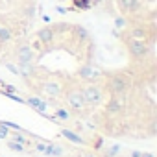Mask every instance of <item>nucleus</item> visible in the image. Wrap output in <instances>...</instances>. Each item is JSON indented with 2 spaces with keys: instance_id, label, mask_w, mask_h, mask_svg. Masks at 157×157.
I'll return each mask as SVG.
<instances>
[{
  "instance_id": "nucleus-12",
  "label": "nucleus",
  "mask_w": 157,
  "mask_h": 157,
  "mask_svg": "<svg viewBox=\"0 0 157 157\" xmlns=\"http://www.w3.org/2000/svg\"><path fill=\"white\" fill-rule=\"evenodd\" d=\"M24 104H28L30 107H33L35 111H39V113H43V115H44V111L48 109L46 102L41 100V98H37V96H28V98H24Z\"/></svg>"
},
{
  "instance_id": "nucleus-17",
  "label": "nucleus",
  "mask_w": 157,
  "mask_h": 157,
  "mask_svg": "<svg viewBox=\"0 0 157 157\" xmlns=\"http://www.w3.org/2000/svg\"><path fill=\"white\" fill-rule=\"evenodd\" d=\"M94 4H96V0H74V6L78 10H89Z\"/></svg>"
},
{
  "instance_id": "nucleus-21",
  "label": "nucleus",
  "mask_w": 157,
  "mask_h": 157,
  "mask_svg": "<svg viewBox=\"0 0 157 157\" xmlns=\"http://www.w3.org/2000/svg\"><path fill=\"white\" fill-rule=\"evenodd\" d=\"M117 26H118V28H124V26H126V21H124V19H117Z\"/></svg>"
},
{
  "instance_id": "nucleus-2",
  "label": "nucleus",
  "mask_w": 157,
  "mask_h": 157,
  "mask_svg": "<svg viewBox=\"0 0 157 157\" xmlns=\"http://www.w3.org/2000/svg\"><path fill=\"white\" fill-rule=\"evenodd\" d=\"M61 96L65 98V104L68 105V109L74 111V113H83L89 107L87 102H85V98H83L82 87H78V85H72L68 89H63V94Z\"/></svg>"
},
{
  "instance_id": "nucleus-24",
  "label": "nucleus",
  "mask_w": 157,
  "mask_h": 157,
  "mask_svg": "<svg viewBox=\"0 0 157 157\" xmlns=\"http://www.w3.org/2000/svg\"><path fill=\"white\" fill-rule=\"evenodd\" d=\"M104 157H107V155H104Z\"/></svg>"
},
{
  "instance_id": "nucleus-5",
  "label": "nucleus",
  "mask_w": 157,
  "mask_h": 157,
  "mask_svg": "<svg viewBox=\"0 0 157 157\" xmlns=\"http://www.w3.org/2000/svg\"><path fill=\"white\" fill-rule=\"evenodd\" d=\"M78 76H80V80L85 82V83H98V80L104 76V72H102L100 68H96L94 65L85 63L83 67H80V70H78Z\"/></svg>"
},
{
  "instance_id": "nucleus-3",
  "label": "nucleus",
  "mask_w": 157,
  "mask_h": 157,
  "mask_svg": "<svg viewBox=\"0 0 157 157\" xmlns=\"http://www.w3.org/2000/svg\"><path fill=\"white\" fill-rule=\"evenodd\" d=\"M82 93H83L87 105H91V107L104 105V102H105V89L102 83H83Z\"/></svg>"
},
{
  "instance_id": "nucleus-6",
  "label": "nucleus",
  "mask_w": 157,
  "mask_h": 157,
  "mask_svg": "<svg viewBox=\"0 0 157 157\" xmlns=\"http://www.w3.org/2000/svg\"><path fill=\"white\" fill-rule=\"evenodd\" d=\"M41 93L48 98H59L63 94V85L57 82V80H44L41 83Z\"/></svg>"
},
{
  "instance_id": "nucleus-18",
  "label": "nucleus",
  "mask_w": 157,
  "mask_h": 157,
  "mask_svg": "<svg viewBox=\"0 0 157 157\" xmlns=\"http://www.w3.org/2000/svg\"><path fill=\"white\" fill-rule=\"evenodd\" d=\"M6 144H8V148H10V150H13V151H17V153H24V151H26V146H22V144L15 142V140H11V139H10Z\"/></svg>"
},
{
  "instance_id": "nucleus-10",
  "label": "nucleus",
  "mask_w": 157,
  "mask_h": 157,
  "mask_svg": "<svg viewBox=\"0 0 157 157\" xmlns=\"http://www.w3.org/2000/svg\"><path fill=\"white\" fill-rule=\"evenodd\" d=\"M105 105V113L109 117H117L124 111V98H118V96H109L107 102H104Z\"/></svg>"
},
{
  "instance_id": "nucleus-23",
  "label": "nucleus",
  "mask_w": 157,
  "mask_h": 157,
  "mask_svg": "<svg viewBox=\"0 0 157 157\" xmlns=\"http://www.w3.org/2000/svg\"><path fill=\"white\" fill-rule=\"evenodd\" d=\"M140 157H153L151 153H140Z\"/></svg>"
},
{
  "instance_id": "nucleus-1",
  "label": "nucleus",
  "mask_w": 157,
  "mask_h": 157,
  "mask_svg": "<svg viewBox=\"0 0 157 157\" xmlns=\"http://www.w3.org/2000/svg\"><path fill=\"white\" fill-rule=\"evenodd\" d=\"M104 89L111 94V96H118V98H126L128 93L131 91V78L124 72H113L105 76V83Z\"/></svg>"
},
{
  "instance_id": "nucleus-4",
  "label": "nucleus",
  "mask_w": 157,
  "mask_h": 157,
  "mask_svg": "<svg viewBox=\"0 0 157 157\" xmlns=\"http://www.w3.org/2000/svg\"><path fill=\"white\" fill-rule=\"evenodd\" d=\"M124 43H126V48H128L129 56H131L135 61H142V59L150 54V44H148L146 41H135V39L126 37Z\"/></svg>"
},
{
  "instance_id": "nucleus-15",
  "label": "nucleus",
  "mask_w": 157,
  "mask_h": 157,
  "mask_svg": "<svg viewBox=\"0 0 157 157\" xmlns=\"http://www.w3.org/2000/svg\"><path fill=\"white\" fill-rule=\"evenodd\" d=\"M10 137H11V140H15V142H19V144H22V146H30L32 142L21 133V131H17V133H10Z\"/></svg>"
},
{
  "instance_id": "nucleus-19",
  "label": "nucleus",
  "mask_w": 157,
  "mask_h": 157,
  "mask_svg": "<svg viewBox=\"0 0 157 157\" xmlns=\"http://www.w3.org/2000/svg\"><path fill=\"white\" fill-rule=\"evenodd\" d=\"M56 118H57V120H68V118H70V111H67V109H63V107H57V109H56Z\"/></svg>"
},
{
  "instance_id": "nucleus-11",
  "label": "nucleus",
  "mask_w": 157,
  "mask_h": 157,
  "mask_svg": "<svg viewBox=\"0 0 157 157\" xmlns=\"http://www.w3.org/2000/svg\"><path fill=\"white\" fill-rule=\"evenodd\" d=\"M35 39H37L43 46H48V44L54 43V39H56V32H54L52 26H43V28H39V30L35 32Z\"/></svg>"
},
{
  "instance_id": "nucleus-16",
  "label": "nucleus",
  "mask_w": 157,
  "mask_h": 157,
  "mask_svg": "<svg viewBox=\"0 0 157 157\" xmlns=\"http://www.w3.org/2000/svg\"><path fill=\"white\" fill-rule=\"evenodd\" d=\"M46 155H56V157H61L63 155V148L56 146V144H46Z\"/></svg>"
},
{
  "instance_id": "nucleus-14",
  "label": "nucleus",
  "mask_w": 157,
  "mask_h": 157,
  "mask_svg": "<svg viewBox=\"0 0 157 157\" xmlns=\"http://www.w3.org/2000/svg\"><path fill=\"white\" fill-rule=\"evenodd\" d=\"M11 39H13V30L11 28H4V26L0 28V43L4 44V43H10Z\"/></svg>"
},
{
  "instance_id": "nucleus-8",
  "label": "nucleus",
  "mask_w": 157,
  "mask_h": 157,
  "mask_svg": "<svg viewBox=\"0 0 157 157\" xmlns=\"http://www.w3.org/2000/svg\"><path fill=\"white\" fill-rule=\"evenodd\" d=\"M117 8L122 15H135L142 10V2L140 0H117Z\"/></svg>"
},
{
  "instance_id": "nucleus-13",
  "label": "nucleus",
  "mask_w": 157,
  "mask_h": 157,
  "mask_svg": "<svg viewBox=\"0 0 157 157\" xmlns=\"http://www.w3.org/2000/svg\"><path fill=\"white\" fill-rule=\"evenodd\" d=\"M61 135L67 137V139H68L70 142H74V144H85V139H83V137H80L78 133H74V131H70V129H63Z\"/></svg>"
},
{
  "instance_id": "nucleus-7",
  "label": "nucleus",
  "mask_w": 157,
  "mask_h": 157,
  "mask_svg": "<svg viewBox=\"0 0 157 157\" xmlns=\"http://www.w3.org/2000/svg\"><path fill=\"white\" fill-rule=\"evenodd\" d=\"M15 57L19 65H32V61L35 59V50L30 44H21L15 50Z\"/></svg>"
},
{
  "instance_id": "nucleus-20",
  "label": "nucleus",
  "mask_w": 157,
  "mask_h": 157,
  "mask_svg": "<svg viewBox=\"0 0 157 157\" xmlns=\"http://www.w3.org/2000/svg\"><path fill=\"white\" fill-rule=\"evenodd\" d=\"M33 146H35V150H37V151H41V153H44V151H46V144H44V142H35Z\"/></svg>"
},
{
  "instance_id": "nucleus-9",
  "label": "nucleus",
  "mask_w": 157,
  "mask_h": 157,
  "mask_svg": "<svg viewBox=\"0 0 157 157\" xmlns=\"http://www.w3.org/2000/svg\"><path fill=\"white\" fill-rule=\"evenodd\" d=\"M128 37L129 39H135V41H146L148 43V39H151L153 37V32H150L146 26H142V24H135V26H131L129 30H128Z\"/></svg>"
},
{
  "instance_id": "nucleus-25",
  "label": "nucleus",
  "mask_w": 157,
  "mask_h": 157,
  "mask_svg": "<svg viewBox=\"0 0 157 157\" xmlns=\"http://www.w3.org/2000/svg\"><path fill=\"white\" fill-rule=\"evenodd\" d=\"M0 28H2V26H0Z\"/></svg>"
},
{
  "instance_id": "nucleus-22",
  "label": "nucleus",
  "mask_w": 157,
  "mask_h": 157,
  "mask_svg": "<svg viewBox=\"0 0 157 157\" xmlns=\"http://www.w3.org/2000/svg\"><path fill=\"white\" fill-rule=\"evenodd\" d=\"M131 157H140V151H133V153H131Z\"/></svg>"
}]
</instances>
